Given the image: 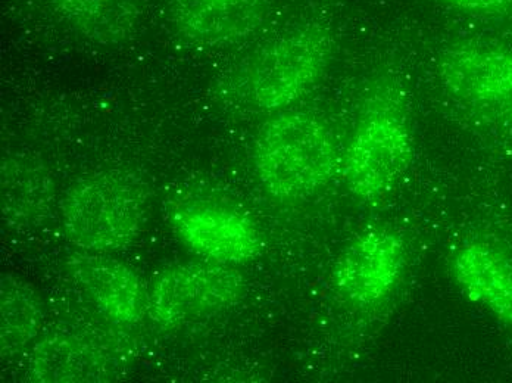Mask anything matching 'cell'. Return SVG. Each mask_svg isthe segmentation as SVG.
<instances>
[{
    "instance_id": "1",
    "label": "cell",
    "mask_w": 512,
    "mask_h": 383,
    "mask_svg": "<svg viewBox=\"0 0 512 383\" xmlns=\"http://www.w3.org/2000/svg\"><path fill=\"white\" fill-rule=\"evenodd\" d=\"M339 163L332 132L307 112H286L265 124L255 145V168L265 191L298 201L323 189Z\"/></svg>"
},
{
    "instance_id": "2",
    "label": "cell",
    "mask_w": 512,
    "mask_h": 383,
    "mask_svg": "<svg viewBox=\"0 0 512 383\" xmlns=\"http://www.w3.org/2000/svg\"><path fill=\"white\" fill-rule=\"evenodd\" d=\"M146 217L145 186L117 171L78 182L62 208L67 238L77 247L96 252L126 248L142 232Z\"/></svg>"
},
{
    "instance_id": "3",
    "label": "cell",
    "mask_w": 512,
    "mask_h": 383,
    "mask_svg": "<svg viewBox=\"0 0 512 383\" xmlns=\"http://www.w3.org/2000/svg\"><path fill=\"white\" fill-rule=\"evenodd\" d=\"M398 93H380L368 104L343 160L349 191L364 201L392 192L414 155V137Z\"/></svg>"
},
{
    "instance_id": "4",
    "label": "cell",
    "mask_w": 512,
    "mask_h": 383,
    "mask_svg": "<svg viewBox=\"0 0 512 383\" xmlns=\"http://www.w3.org/2000/svg\"><path fill=\"white\" fill-rule=\"evenodd\" d=\"M330 52L332 42L324 28L290 31L255 56L246 71V93L262 110L286 107L318 82Z\"/></svg>"
},
{
    "instance_id": "5",
    "label": "cell",
    "mask_w": 512,
    "mask_h": 383,
    "mask_svg": "<svg viewBox=\"0 0 512 383\" xmlns=\"http://www.w3.org/2000/svg\"><path fill=\"white\" fill-rule=\"evenodd\" d=\"M245 280L226 264H187L165 270L148 292V313L164 328H176L237 304Z\"/></svg>"
},
{
    "instance_id": "6",
    "label": "cell",
    "mask_w": 512,
    "mask_h": 383,
    "mask_svg": "<svg viewBox=\"0 0 512 383\" xmlns=\"http://www.w3.org/2000/svg\"><path fill=\"white\" fill-rule=\"evenodd\" d=\"M407 266V251L398 233L371 229L340 254L333 282L343 300L359 308L376 307L398 288Z\"/></svg>"
},
{
    "instance_id": "7",
    "label": "cell",
    "mask_w": 512,
    "mask_h": 383,
    "mask_svg": "<svg viewBox=\"0 0 512 383\" xmlns=\"http://www.w3.org/2000/svg\"><path fill=\"white\" fill-rule=\"evenodd\" d=\"M181 241L212 263L242 264L261 249V238L248 217L217 204L183 205L174 214Z\"/></svg>"
},
{
    "instance_id": "8",
    "label": "cell",
    "mask_w": 512,
    "mask_h": 383,
    "mask_svg": "<svg viewBox=\"0 0 512 383\" xmlns=\"http://www.w3.org/2000/svg\"><path fill=\"white\" fill-rule=\"evenodd\" d=\"M439 77L448 92L473 104L512 98V52L482 43L449 48L439 59Z\"/></svg>"
},
{
    "instance_id": "9",
    "label": "cell",
    "mask_w": 512,
    "mask_h": 383,
    "mask_svg": "<svg viewBox=\"0 0 512 383\" xmlns=\"http://www.w3.org/2000/svg\"><path fill=\"white\" fill-rule=\"evenodd\" d=\"M68 273L74 282L114 322L133 325L148 311V294L139 276L126 264L103 255L68 258Z\"/></svg>"
},
{
    "instance_id": "10",
    "label": "cell",
    "mask_w": 512,
    "mask_h": 383,
    "mask_svg": "<svg viewBox=\"0 0 512 383\" xmlns=\"http://www.w3.org/2000/svg\"><path fill=\"white\" fill-rule=\"evenodd\" d=\"M268 0H171L181 36L199 45H224L251 34L267 14Z\"/></svg>"
},
{
    "instance_id": "11",
    "label": "cell",
    "mask_w": 512,
    "mask_h": 383,
    "mask_svg": "<svg viewBox=\"0 0 512 383\" xmlns=\"http://www.w3.org/2000/svg\"><path fill=\"white\" fill-rule=\"evenodd\" d=\"M451 272L468 300L512 326V263L486 242H467L455 251Z\"/></svg>"
},
{
    "instance_id": "12",
    "label": "cell",
    "mask_w": 512,
    "mask_h": 383,
    "mask_svg": "<svg viewBox=\"0 0 512 383\" xmlns=\"http://www.w3.org/2000/svg\"><path fill=\"white\" fill-rule=\"evenodd\" d=\"M53 14L76 33L115 46L130 42L139 33L143 9L139 0H45Z\"/></svg>"
},
{
    "instance_id": "13",
    "label": "cell",
    "mask_w": 512,
    "mask_h": 383,
    "mask_svg": "<svg viewBox=\"0 0 512 383\" xmlns=\"http://www.w3.org/2000/svg\"><path fill=\"white\" fill-rule=\"evenodd\" d=\"M42 311L33 292L17 279L2 283V351L14 353L37 333Z\"/></svg>"
},
{
    "instance_id": "14",
    "label": "cell",
    "mask_w": 512,
    "mask_h": 383,
    "mask_svg": "<svg viewBox=\"0 0 512 383\" xmlns=\"http://www.w3.org/2000/svg\"><path fill=\"white\" fill-rule=\"evenodd\" d=\"M457 8L470 12H482V14H492L507 8L511 0H446Z\"/></svg>"
}]
</instances>
